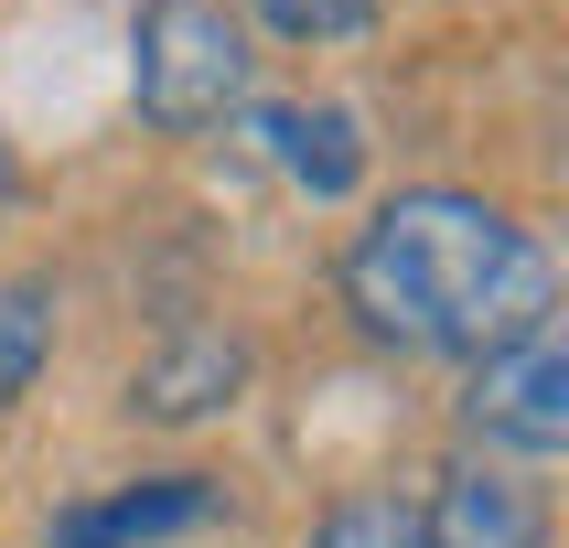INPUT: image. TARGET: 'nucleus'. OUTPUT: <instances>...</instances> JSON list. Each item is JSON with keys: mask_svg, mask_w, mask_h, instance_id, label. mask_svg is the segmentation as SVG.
Here are the masks:
<instances>
[{"mask_svg": "<svg viewBox=\"0 0 569 548\" xmlns=\"http://www.w3.org/2000/svg\"><path fill=\"white\" fill-rule=\"evenodd\" d=\"M462 430H473L483 451L527 462V474H548V462L569 451V345H559V312L527 322L516 345H495L473 366V387H462Z\"/></svg>", "mask_w": 569, "mask_h": 548, "instance_id": "obj_3", "label": "nucleus"}, {"mask_svg": "<svg viewBox=\"0 0 569 548\" xmlns=\"http://www.w3.org/2000/svg\"><path fill=\"white\" fill-rule=\"evenodd\" d=\"M204 516H226V484L216 474H140V484H119V495L64 506L54 527H43V548H151V538L204 527Z\"/></svg>", "mask_w": 569, "mask_h": 548, "instance_id": "obj_4", "label": "nucleus"}, {"mask_svg": "<svg viewBox=\"0 0 569 548\" xmlns=\"http://www.w3.org/2000/svg\"><path fill=\"white\" fill-rule=\"evenodd\" d=\"M43 366H54V290L0 280V409H22Z\"/></svg>", "mask_w": 569, "mask_h": 548, "instance_id": "obj_8", "label": "nucleus"}, {"mask_svg": "<svg viewBox=\"0 0 569 548\" xmlns=\"http://www.w3.org/2000/svg\"><path fill=\"white\" fill-rule=\"evenodd\" d=\"M248 11L290 43H366L377 32V0H248Z\"/></svg>", "mask_w": 569, "mask_h": 548, "instance_id": "obj_10", "label": "nucleus"}, {"mask_svg": "<svg viewBox=\"0 0 569 548\" xmlns=\"http://www.w3.org/2000/svg\"><path fill=\"white\" fill-rule=\"evenodd\" d=\"M237 377H248V355L226 345V333H183L161 366H140L129 409H151V419H204V409H226V398H237Z\"/></svg>", "mask_w": 569, "mask_h": 548, "instance_id": "obj_7", "label": "nucleus"}, {"mask_svg": "<svg viewBox=\"0 0 569 548\" xmlns=\"http://www.w3.org/2000/svg\"><path fill=\"white\" fill-rule=\"evenodd\" d=\"M0 205H11V140H0Z\"/></svg>", "mask_w": 569, "mask_h": 548, "instance_id": "obj_11", "label": "nucleus"}, {"mask_svg": "<svg viewBox=\"0 0 569 548\" xmlns=\"http://www.w3.org/2000/svg\"><path fill=\"white\" fill-rule=\"evenodd\" d=\"M258 140H269V161H280L312 205H345V193L366 183V119L333 108V97H312V108H258Z\"/></svg>", "mask_w": 569, "mask_h": 548, "instance_id": "obj_6", "label": "nucleus"}, {"mask_svg": "<svg viewBox=\"0 0 569 548\" xmlns=\"http://www.w3.org/2000/svg\"><path fill=\"white\" fill-rule=\"evenodd\" d=\"M129 97L161 140H204L226 108H248V32L226 0H151L129 22Z\"/></svg>", "mask_w": 569, "mask_h": 548, "instance_id": "obj_2", "label": "nucleus"}, {"mask_svg": "<svg viewBox=\"0 0 569 548\" xmlns=\"http://www.w3.org/2000/svg\"><path fill=\"white\" fill-rule=\"evenodd\" d=\"M419 538L430 548H548V506H538V484L462 462L441 484V506H419Z\"/></svg>", "mask_w": 569, "mask_h": 548, "instance_id": "obj_5", "label": "nucleus"}, {"mask_svg": "<svg viewBox=\"0 0 569 548\" xmlns=\"http://www.w3.org/2000/svg\"><path fill=\"white\" fill-rule=\"evenodd\" d=\"M301 548H430V538H419V506H409V495H345Z\"/></svg>", "mask_w": 569, "mask_h": 548, "instance_id": "obj_9", "label": "nucleus"}, {"mask_svg": "<svg viewBox=\"0 0 569 548\" xmlns=\"http://www.w3.org/2000/svg\"><path fill=\"white\" fill-rule=\"evenodd\" d=\"M345 312L398 355H495L527 322L559 312V269L506 205H483L462 183H419L387 193L377 216L355 226L345 269Z\"/></svg>", "mask_w": 569, "mask_h": 548, "instance_id": "obj_1", "label": "nucleus"}]
</instances>
